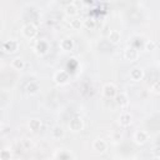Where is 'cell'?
Listing matches in <instances>:
<instances>
[{
  "mask_svg": "<svg viewBox=\"0 0 160 160\" xmlns=\"http://www.w3.org/2000/svg\"><path fill=\"white\" fill-rule=\"evenodd\" d=\"M38 34V28L35 24L32 22H29L26 25H24L22 28V35L26 38V39H34Z\"/></svg>",
  "mask_w": 160,
  "mask_h": 160,
  "instance_id": "1",
  "label": "cell"
},
{
  "mask_svg": "<svg viewBox=\"0 0 160 160\" xmlns=\"http://www.w3.org/2000/svg\"><path fill=\"white\" fill-rule=\"evenodd\" d=\"M2 50L5 51V52H15V51H18V49H19V42L16 41V40H12V39H10V40H6V41H4L2 42Z\"/></svg>",
  "mask_w": 160,
  "mask_h": 160,
  "instance_id": "2",
  "label": "cell"
},
{
  "mask_svg": "<svg viewBox=\"0 0 160 160\" xmlns=\"http://www.w3.org/2000/svg\"><path fill=\"white\" fill-rule=\"evenodd\" d=\"M69 128H70V130L74 131V132H78V131H80V130H82L84 122H82L81 118H72V119L70 120V122H69Z\"/></svg>",
  "mask_w": 160,
  "mask_h": 160,
  "instance_id": "3",
  "label": "cell"
},
{
  "mask_svg": "<svg viewBox=\"0 0 160 160\" xmlns=\"http://www.w3.org/2000/svg\"><path fill=\"white\" fill-rule=\"evenodd\" d=\"M102 92L106 98H115V95L118 94L116 92V86L112 82H106L102 86Z\"/></svg>",
  "mask_w": 160,
  "mask_h": 160,
  "instance_id": "4",
  "label": "cell"
},
{
  "mask_svg": "<svg viewBox=\"0 0 160 160\" xmlns=\"http://www.w3.org/2000/svg\"><path fill=\"white\" fill-rule=\"evenodd\" d=\"M134 140H135L136 144L142 145V144H145L149 140V134L145 130H138L135 132V135H134Z\"/></svg>",
  "mask_w": 160,
  "mask_h": 160,
  "instance_id": "5",
  "label": "cell"
},
{
  "mask_svg": "<svg viewBox=\"0 0 160 160\" xmlns=\"http://www.w3.org/2000/svg\"><path fill=\"white\" fill-rule=\"evenodd\" d=\"M124 56H125V59L129 60V61H135V60H138V58H139V51H138L135 48L130 46V48H128V49L124 51Z\"/></svg>",
  "mask_w": 160,
  "mask_h": 160,
  "instance_id": "6",
  "label": "cell"
},
{
  "mask_svg": "<svg viewBox=\"0 0 160 160\" xmlns=\"http://www.w3.org/2000/svg\"><path fill=\"white\" fill-rule=\"evenodd\" d=\"M92 149L99 151V152H105L106 149H108V144H106V141L104 139H96L92 142Z\"/></svg>",
  "mask_w": 160,
  "mask_h": 160,
  "instance_id": "7",
  "label": "cell"
},
{
  "mask_svg": "<svg viewBox=\"0 0 160 160\" xmlns=\"http://www.w3.org/2000/svg\"><path fill=\"white\" fill-rule=\"evenodd\" d=\"M144 78V71L141 68H132L130 70V79L132 81H140Z\"/></svg>",
  "mask_w": 160,
  "mask_h": 160,
  "instance_id": "8",
  "label": "cell"
},
{
  "mask_svg": "<svg viewBox=\"0 0 160 160\" xmlns=\"http://www.w3.org/2000/svg\"><path fill=\"white\" fill-rule=\"evenodd\" d=\"M114 99H115V104L118 106H120V108H124V106H126L129 104V99L124 92H118Z\"/></svg>",
  "mask_w": 160,
  "mask_h": 160,
  "instance_id": "9",
  "label": "cell"
},
{
  "mask_svg": "<svg viewBox=\"0 0 160 160\" xmlns=\"http://www.w3.org/2000/svg\"><path fill=\"white\" fill-rule=\"evenodd\" d=\"M68 80H69V74H68L66 71L60 70L59 72H56V74H55V81H56L58 84H60V85L66 84V82H68Z\"/></svg>",
  "mask_w": 160,
  "mask_h": 160,
  "instance_id": "10",
  "label": "cell"
},
{
  "mask_svg": "<svg viewBox=\"0 0 160 160\" xmlns=\"http://www.w3.org/2000/svg\"><path fill=\"white\" fill-rule=\"evenodd\" d=\"M119 124L121 126H129L131 124V115L129 112H122L119 116Z\"/></svg>",
  "mask_w": 160,
  "mask_h": 160,
  "instance_id": "11",
  "label": "cell"
},
{
  "mask_svg": "<svg viewBox=\"0 0 160 160\" xmlns=\"http://www.w3.org/2000/svg\"><path fill=\"white\" fill-rule=\"evenodd\" d=\"M48 49H49V45H48V42H46L45 40H40V41L36 44V48H35L36 52L40 54V55H44V54L48 51Z\"/></svg>",
  "mask_w": 160,
  "mask_h": 160,
  "instance_id": "12",
  "label": "cell"
},
{
  "mask_svg": "<svg viewBox=\"0 0 160 160\" xmlns=\"http://www.w3.org/2000/svg\"><path fill=\"white\" fill-rule=\"evenodd\" d=\"M60 48H61L64 51L72 50V48H74V41H72V39L66 38V39L61 40V42H60Z\"/></svg>",
  "mask_w": 160,
  "mask_h": 160,
  "instance_id": "13",
  "label": "cell"
},
{
  "mask_svg": "<svg viewBox=\"0 0 160 160\" xmlns=\"http://www.w3.org/2000/svg\"><path fill=\"white\" fill-rule=\"evenodd\" d=\"M40 128H41V120H39V119H31V120L29 121V129H30L32 132L39 131Z\"/></svg>",
  "mask_w": 160,
  "mask_h": 160,
  "instance_id": "14",
  "label": "cell"
},
{
  "mask_svg": "<svg viewBox=\"0 0 160 160\" xmlns=\"http://www.w3.org/2000/svg\"><path fill=\"white\" fill-rule=\"evenodd\" d=\"M108 38H109L110 42H112V44H118V42L120 41V39H121V34H120V31H118V30H111Z\"/></svg>",
  "mask_w": 160,
  "mask_h": 160,
  "instance_id": "15",
  "label": "cell"
},
{
  "mask_svg": "<svg viewBox=\"0 0 160 160\" xmlns=\"http://www.w3.org/2000/svg\"><path fill=\"white\" fill-rule=\"evenodd\" d=\"M64 129L61 128V126H59V125H56V126H54L52 129H51V136L54 138V139H60V138H62L64 136Z\"/></svg>",
  "mask_w": 160,
  "mask_h": 160,
  "instance_id": "16",
  "label": "cell"
},
{
  "mask_svg": "<svg viewBox=\"0 0 160 160\" xmlns=\"http://www.w3.org/2000/svg\"><path fill=\"white\" fill-rule=\"evenodd\" d=\"M11 66H12V69H15V70H22L24 66H25V62H24L22 59L15 58V59L11 60Z\"/></svg>",
  "mask_w": 160,
  "mask_h": 160,
  "instance_id": "17",
  "label": "cell"
},
{
  "mask_svg": "<svg viewBox=\"0 0 160 160\" xmlns=\"http://www.w3.org/2000/svg\"><path fill=\"white\" fill-rule=\"evenodd\" d=\"M25 90H26V92H28V94H30V95H32V94H36V92H38V90H39V85H38V82L30 81V82L26 85Z\"/></svg>",
  "mask_w": 160,
  "mask_h": 160,
  "instance_id": "18",
  "label": "cell"
},
{
  "mask_svg": "<svg viewBox=\"0 0 160 160\" xmlns=\"http://www.w3.org/2000/svg\"><path fill=\"white\" fill-rule=\"evenodd\" d=\"M65 12H66V15H69V16H75V15L78 14V8L75 6V4L70 2L69 5L65 6Z\"/></svg>",
  "mask_w": 160,
  "mask_h": 160,
  "instance_id": "19",
  "label": "cell"
},
{
  "mask_svg": "<svg viewBox=\"0 0 160 160\" xmlns=\"http://www.w3.org/2000/svg\"><path fill=\"white\" fill-rule=\"evenodd\" d=\"M81 25H84V22H82L80 19H78V18H74V19L70 21V28H71V29H74V30L80 29V28H81Z\"/></svg>",
  "mask_w": 160,
  "mask_h": 160,
  "instance_id": "20",
  "label": "cell"
},
{
  "mask_svg": "<svg viewBox=\"0 0 160 160\" xmlns=\"http://www.w3.org/2000/svg\"><path fill=\"white\" fill-rule=\"evenodd\" d=\"M84 26L88 30H94L96 28V21L94 19H86V20H84Z\"/></svg>",
  "mask_w": 160,
  "mask_h": 160,
  "instance_id": "21",
  "label": "cell"
},
{
  "mask_svg": "<svg viewBox=\"0 0 160 160\" xmlns=\"http://www.w3.org/2000/svg\"><path fill=\"white\" fill-rule=\"evenodd\" d=\"M11 159V151L9 149H2L0 151V160H10Z\"/></svg>",
  "mask_w": 160,
  "mask_h": 160,
  "instance_id": "22",
  "label": "cell"
},
{
  "mask_svg": "<svg viewBox=\"0 0 160 160\" xmlns=\"http://www.w3.org/2000/svg\"><path fill=\"white\" fill-rule=\"evenodd\" d=\"M151 91L154 94H159L160 95V81H155L152 85H151Z\"/></svg>",
  "mask_w": 160,
  "mask_h": 160,
  "instance_id": "23",
  "label": "cell"
},
{
  "mask_svg": "<svg viewBox=\"0 0 160 160\" xmlns=\"http://www.w3.org/2000/svg\"><path fill=\"white\" fill-rule=\"evenodd\" d=\"M155 46H156V44H155L152 40H149V41L145 44V50H146V51H151V50L155 49Z\"/></svg>",
  "mask_w": 160,
  "mask_h": 160,
  "instance_id": "24",
  "label": "cell"
},
{
  "mask_svg": "<svg viewBox=\"0 0 160 160\" xmlns=\"http://www.w3.org/2000/svg\"><path fill=\"white\" fill-rule=\"evenodd\" d=\"M21 144L24 145V149H25V150H28V149H30V148L32 146V144H31V142H30L28 139H24V140L21 141Z\"/></svg>",
  "mask_w": 160,
  "mask_h": 160,
  "instance_id": "25",
  "label": "cell"
},
{
  "mask_svg": "<svg viewBox=\"0 0 160 160\" xmlns=\"http://www.w3.org/2000/svg\"><path fill=\"white\" fill-rule=\"evenodd\" d=\"M102 34H104V35H108V36H109V34H110L109 26H105V28H104V31H102Z\"/></svg>",
  "mask_w": 160,
  "mask_h": 160,
  "instance_id": "26",
  "label": "cell"
},
{
  "mask_svg": "<svg viewBox=\"0 0 160 160\" xmlns=\"http://www.w3.org/2000/svg\"><path fill=\"white\" fill-rule=\"evenodd\" d=\"M159 160H160V156H159Z\"/></svg>",
  "mask_w": 160,
  "mask_h": 160,
  "instance_id": "27",
  "label": "cell"
},
{
  "mask_svg": "<svg viewBox=\"0 0 160 160\" xmlns=\"http://www.w3.org/2000/svg\"><path fill=\"white\" fill-rule=\"evenodd\" d=\"M46 160H49V159H46Z\"/></svg>",
  "mask_w": 160,
  "mask_h": 160,
  "instance_id": "28",
  "label": "cell"
}]
</instances>
